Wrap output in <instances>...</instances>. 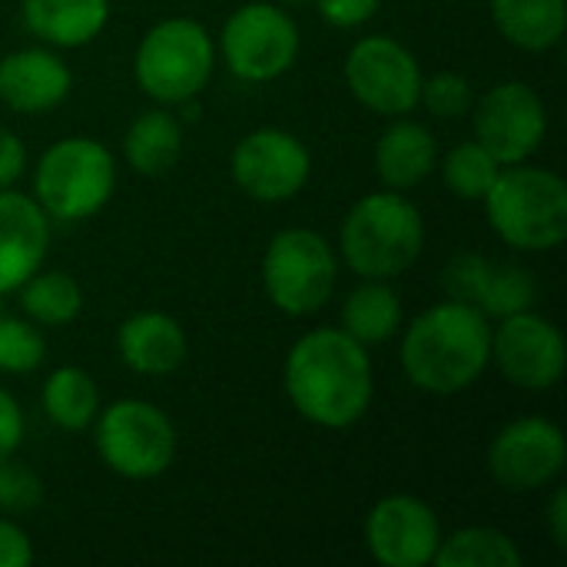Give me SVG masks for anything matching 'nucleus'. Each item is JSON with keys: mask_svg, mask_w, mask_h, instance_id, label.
<instances>
[{"mask_svg": "<svg viewBox=\"0 0 567 567\" xmlns=\"http://www.w3.org/2000/svg\"><path fill=\"white\" fill-rule=\"evenodd\" d=\"M439 143L419 120H395L375 140V173L389 189H412L435 169Z\"/></svg>", "mask_w": 567, "mask_h": 567, "instance_id": "aec40b11", "label": "nucleus"}, {"mask_svg": "<svg viewBox=\"0 0 567 567\" xmlns=\"http://www.w3.org/2000/svg\"><path fill=\"white\" fill-rule=\"evenodd\" d=\"M342 76L349 93L379 116H405L419 106L422 66L395 37L375 33L355 40L346 53Z\"/></svg>", "mask_w": 567, "mask_h": 567, "instance_id": "9d476101", "label": "nucleus"}, {"mask_svg": "<svg viewBox=\"0 0 567 567\" xmlns=\"http://www.w3.org/2000/svg\"><path fill=\"white\" fill-rule=\"evenodd\" d=\"M23 432H27V422H23L20 402L7 389H0V462L17 455V449L23 445Z\"/></svg>", "mask_w": 567, "mask_h": 567, "instance_id": "473e14b6", "label": "nucleus"}, {"mask_svg": "<svg viewBox=\"0 0 567 567\" xmlns=\"http://www.w3.org/2000/svg\"><path fill=\"white\" fill-rule=\"evenodd\" d=\"M525 561V555L518 551V545L498 532V528H485V525H472L462 528L449 538H442L435 561L439 567H518Z\"/></svg>", "mask_w": 567, "mask_h": 567, "instance_id": "bb28decb", "label": "nucleus"}, {"mask_svg": "<svg viewBox=\"0 0 567 567\" xmlns=\"http://www.w3.org/2000/svg\"><path fill=\"white\" fill-rule=\"evenodd\" d=\"M495 236L522 252H548L567 239V183L545 166H502L485 193Z\"/></svg>", "mask_w": 567, "mask_h": 567, "instance_id": "20e7f679", "label": "nucleus"}, {"mask_svg": "<svg viewBox=\"0 0 567 567\" xmlns=\"http://www.w3.org/2000/svg\"><path fill=\"white\" fill-rule=\"evenodd\" d=\"M20 309L33 326H70L83 312V289L70 272H33L20 289Z\"/></svg>", "mask_w": 567, "mask_h": 567, "instance_id": "a878e982", "label": "nucleus"}, {"mask_svg": "<svg viewBox=\"0 0 567 567\" xmlns=\"http://www.w3.org/2000/svg\"><path fill=\"white\" fill-rule=\"evenodd\" d=\"M186 332L183 326L156 309L133 312L116 329V355L136 375H169L186 362Z\"/></svg>", "mask_w": 567, "mask_h": 567, "instance_id": "6ab92c4d", "label": "nucleus"}, {"mask_svg": "<svg viewBox=\"0 0 567 567\" xmlns=\"http://www.w3.org/2000/svg\"><path fill=\"white\" fill-rule=\"evenodd\" d=\"M50 219L33 196L0 189V296L17 292L47 259Z\"/></svg>", "mask_w": 567, "mask_h": 567, "instance_id": "f3484780", "label": "nucleus"}, {"mask_svg": "<svg viewBox=\"0 0 567 567\" xmlns=\"http://www.w3.org/2000/svg\"><path fill=\"white\" fill-rule=\"evenodd\" d=\"M47 359V342L30 319H13L0 312V372L27 375Z\"/></svg>", "mask_w": 567, "mask_h": 567, "instance_id": "c85d7f7f", "label": "nucleus"}, {"mask_svg": "<svg viewBox=\"0 0 567 567\" xmlns=\"http://www.w3.org/2000/svg\"><path fill=\"white\" fill-rule=\"evenodd\" d=\"M116 189V159L93 136H66L43 150L33 173V199L53 223L96 216Z\"/></svg>", "mask_w": 567, "mask_h": 567, "instance_id": "39448f33", "label": "nucleus"}, {"mask_svg": "<svg viewBox=\"0 0 567 567\" xmlns=\"http://www.w3.org/2000/svg\"><path fill=\"white\" fill-rule=\"evenodd\" d=\"M425 249V219L399 189L362 196L342 219L339 252L362 279H395Z\"/></svg>", "mask_w": 567, "mask_h": 567, "instance_id": "7ed1b4c3", "label": "nucleus"}, {"mask_svg": "<svg viewBox=\"0 0 567 567\" xmlns=\"http://www.w3.org/2000/svg\"><path fill=\"white\" fill-rule=\"evenodd\" d=\"M27 169V146L20 143L17 133L0 126V189L17 183Z\"/></svg>", "mask_w": 567, "mask_h": 567, "instance_id": "f704fd0d", "label": "nucleus"}, {"mask_svg": "<svg viewBox=\"0 0 567 567\" xmlns=\"http://www.w3.org/2000/svg\"><path fill=\"white\" fill-rule=\"evenodd\" d=\"M502 173V163L478 143V140H468V143H458L445 163H442V179L445 186L458 196V199H485V193L492 189V183L498 179Z\"/></svg>", "mask_w": 567, "mask_h": 567, "instance_id": "cd10ccee", "label": "nucleus"}, {"mask_svg": "<svg viewBox=\"0 0 567 567\" xmlns=\"http://www.w3.org/2000/svg\"><path fill=\"white\" fill-rule=\"evenodd\" d=\"M70 66L43 47L13 50L0 60V103L13 113H50L70 96Z\"/></svg>", "mask_w": 567, "mask_h": 567, "instance_id": "a211bd4d", "label": "nucleus"}, {"mask_svg": "<svg viewBox=\"0 0 567 567\" xmlns=\"http://www.w3.org/2000/svg\"><path fill=\"white\" fill-rule=\"evenodd\" d=\"M93 442L100 462L130 482L159 478L176 458V429L163 409L143 399H120L96 412Z\"/></svg>", "mask_w": 567, "mask_h": 567, "instance_id": "0eeeda50", "label": "nucleus"}, {"mask_svg": "<svg viewBox=\"0 0 567 567\" xmlns=\"http://www.w3.org/2000/svg\"><path fill=\"white\" fill-rule=\"evenodd\" d=\"M399 359L419 392L458 395L472 389L492 362V326L468 302H439L409 322Z\"/></svg>", "mask_w": 567, "mask_h": 567, "instance_id": "f03ea898", "label": "nucleus"}, {"mask_svg": "<svg viewBox=\"0 0 567 567\" xmlns=\"http://www.w3.org/2000/svg\"><path fill=\"white\" fill-rule=\"evenodd\" d=\"M23 23L50 47L76 50L96 40L110 20V0H20Z\"/></svg>", "mask_w": 567, "mask_h": 567, "instance_id": "412c9836", "label": "nucleus"}, {"mask_svg": "<svg viewBox=\"0 0 567 567\" xmlns=\"http://www.w3.org/2000/svg\"><path fill=\"white\" fill-rule=\"evenodd\" d=\"M40 498H43L40 478L27 465L3 458L0 462V512H30L33 505H40Z\"/></svg>", "mask_w": 567, "mask_h": 567, "instance_id": "7c9ffc66", "label": "nucleus"}, {"mask_svg": "<svg viewBox=\"0 0 567 567\" xmlns=\"http://www.w3.org/2000/svg\"><path fill=\"white\" fill-rule=\"evenodd\" d=\"M449 299L475 306L488 322L535 309V276L515 262H492L482 252H462L445 269Z\"/></svg>", "mask_w": 567, "mask_h": 567, "instance_id": "dca6fc26", "label": "nucleus"}, {"mask_svg": "<svg viewBox=\"0 0 567 567\" xmlns=\"http://www.w3.org/2000/svg\"><path fill=\"white\" fill-rule=\"evenodd\" d=\"M472 83L455 73V70H442L435 76H422V93H419V103L439 116V120H455V116H465L472 110Z\"/></svg>", "mask_w": 567, "mask_h": 567, "instance_id": "c756f323", "label": "nucleus"}, {"mask_svg": "<svg viewBox=\"0 0 567 567\" xmlns=\"http://www.w3.org/2000/svg\"><path fill=\"white\" fill-rule=\"evenodd\" d=\"M40 405L50 425L63 432H83L93 425L100 412V392L90 372L76 365H60L47 375L40 389Z\"/></svg>", "mask_w": 567, "mask_h": 567, "instance_id": "393cba45", "label": "nucleus"}, {"mask_svg": "<svg viewBox=\"0 0 567 567\" xmlns=\"http://www.w3.org/2000/svg\"><path fill=\"white\" fill-rule=\"evenodd\" d=\"M405 322V309L399 292L389 286V279H362L359 289H352L342 302V326L355 342L379 346L399 336Z\"/></svg>", "mask_w": 567, "mask_h": 567, "instance_id": "5701e85b", "label": "nucleus"}, {"mask_svg": "<svg viewBox=\"0 0 567 567\" xmlns=\"http://www.w3.org/2000/svg\"><path fill=\"white\" fill-rule=\"evenodd\" d=\"M492 362L515 389L548 392L565 375V336L535 309L505 316L492 329Z\"/></svg>", "mask_w": 567, "mask_h": 567, "instance_id": "f8f14e48", "label": "nucleus"}, {"mask_svg": "<svg viewBox=\"0 0 567 567\" xmlns=\"http://www.w3.org/2000/svg\"><path fill=\"white\" fill-rule=\"evenodd\" d=\"M379 7H382V0H316L319 17L339 30H355V27L369 23Z\"/></svg>", "mask_w": 567, "mask_h": 567, "instance_id": "2f4dec72", "label": "nucleus"}, {"mask_svg": "<svg viewBox=\"0 0 567 567\" xmlns=\"http://www.w3.org/2000/svg\"><path fill=\"white\" fill-rule=\"evenodd\" d=\"M548 136V110L538 90L522 80L492 86L475 103V140L502 163H528Z\"/></svg>", "mask_w": 567, "mask_h": 567, "instance_id": "ddd939ff", "label": "nucleus"}, {"mask_svg": "<svg viewBox=\"0 0 567 567\" xmlns=\"http://www.w3.org/2000/svg\"><path fill=\"white\" fill-rule=\"evenodd\" d=\"M183 126L169 110L140 113L123 136V159L140 176H163L179 163Z\"/></svg>", "mask_w": 567, "mask_h": 567, "instance_id": "b1692460", "label": "nucleus"}, {"mask_svg": "<svg viewBox=\"0 0 567 567\" xmlns=\"http://www.w3.org/2000/svg\"><path fill=\"white\" fill-rule=\"evenodd\" d=\"M0 312H3V302H0Z\"/></svg>", "mask_w": 567, "mask_h": 567, "instance_id": "4c0bfd02", "label": "nucleus"}, {"mask_svg": "<svg viewBox=\"0 0 567 567\" xmlns=\"http://www.w3.org/2000/svg\"><path fill=\"white\" fill-rule=\"evenodd\" d=\"M229 169L236 186L256 203H286L299 196L312 173V156L306 143L279 126H262L246 133L233 156Z\"/></svg>", "mask_w": 567, "mask_h": 567, "instance_id": "9b49d317", "label": "nucleus"}, {"mask_svg": "<svg viewBox=\"0 0 567 567\" xmlns=\"http://www.w3.org/2000/svg\"><path fill=\"white\" fill-rule=\"evenodd\" d=\"M339 279V262L326 236L316 229H282L269 239L262 256V289L286 316L319 312Z\"/></svg>", "mask_w": 567, "mask_h": 567, "instance_id": "6e6552de", "label": "nucleus"}, {"mask_svg": "<svg viewBox=\"0 0 567 567\" xmlns=\"http://www.w3.org/2000/svg\"><path fill=\"white\" fill-rule=\"evenodd\" d=\"M286 395L292 409L319 429H352L365 419L375 375L362 342L346 329H312L299 336L282 369Z\"/></svg>", "mask_w": 567, "mask_h": 567, "instance_id": "f257e3e1", "label": "nucleus"}, {"mask_svg": "<svg viewBox=\"0 0 567 567\" xmlns=\"http://www.w3.org/2000/svg\"><path fill=\"white\" fill-rule=\"evenodd\" d=\"M442 545V525L415 495H389L365 515V548L382 567H429Z\"/></svg>", "mask_w": 567, "mask_h": 567, "instance_id": "2eb2a0df", "label": "nucleus"}, {"mask_svg": "<svg viewBox=\"0 0 567 567\" xmlns=\"http://www.w3.org/2000/svg\"><path fill=\"white\" fill-rule=\"evenodd\" d=\"M216 66V43L209 30L189 17H169L146 30L133 53V76L136 86L163 103L179 106L196 100L209 83Z\"/></svg>", "mask_w": 567, "mask_h": 567, "instance_id": "423d86ee", "label": "nucleus"}, {"mask_svg": "<svg viewBox=\"0 0 567 567\" xmlns=\"http://www.w3.org/2000/svg\"><path fill=\"white\" fill-rule=\"evenodd\" d=\"M492 20L512 47L545 53L565 37L567 0H492Z\"/></svg>", "mask_w": 567, "mask_h": 567, "instance_id": "4be33fe9", "label": "nucleus"}, {"mask_svg": "<svg viewBox=\"0 0 567 567\" xmlns=\"http://www.w3.org/2000/svg\"><path fill=\"white\" fill-rule=\"evenodd\" d=\"M33 561V545L20 525L0 518V567H27Z\"/></svg>", "mask_w": 567, "mask_h": 567, "instance_id": "72a5a7b5", "label": "nucleus"}, {"mask_svg": "<svg viewBox=\"0 0 567 567\" xmlns=\"http://www.w3.org/2000/svg\"><path fill=\"white\" fill-rule=\"evenodd\" d=\"M548 535L555 548H567V495L565 488H555L548 502Z\"/></svg>", "mask_w": 567, "mask_h": 567, "instance_id": "c9c22d12", "label": "nucleus"}, {"mask_svg": "<svg viewBox=\"0 0 567 567\" xmlns=\"http://www.w3.org/2000/svg\"><path fill=\"white\" fill-rule=\"evenodd\" d=\"M286 3H302V0H286Z\"/></svg>", "mask_w": 567, "mask_h": 567, "instance_id": "e433bc0d", "label": "nucleus"}, {"mask_svg": "<svg viewBox=\"0 0 567 567\" xmlns=\"http://www.w3.org/2000/svg\"><path fill=\"white\" fill-rule=\"evenodd\" d=\"M299 47L302 37L296 17L269 0H252L233 10L219 40L229 73L243 83H269L289 73L299 60Z\"/></svg>", "mask_w": 567, "mask_h": 567, "instance_id": "1a4fd4ad", "label": "nucleus"}, {"mask_svg": "<svg viewBox=\"0 0 567 567\" xmlns=\"http://www.w3.org/2000/svg\"><path fill=\"white\" fill-rule=\"evenodd\" d=\"M565 432L542 415L508 422L488 445L492 478L515 495H528L551 485L565 472Z\"/></svg>", "mask_w": 567, "mask_h": 567, "instance_id": "4468645a", "label": "nucleus"}]
</instances>
